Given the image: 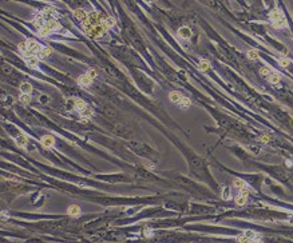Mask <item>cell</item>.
Wrapping results in <instances>:
<instances>
[{"instance_id":"6da1fadb","label":"cell","mask_w":293,"mask_h":243,"mask_svg":"<svg viewBox=\"0 0 293 243\" xmlns=\"http://www.w3.org/2000/svg\"><path fill=\"white\" fill-rule=\"evenodd\" d=\"M270 20H272V26H273L276 30H280L282 27H287V19L284 16L282 11L280 8H274V10L270 11Z\"/></svg>"},{"instance_id":"7a4b0ae2","label":"cell","mask_w":293,"mask_h":243,"mask_svg":"<svg viewBox=\"0 0 293 243\" xmlns=\"http://www.w3.org/2000/svg\"><path fill=\"white\" fill-rule=\"evenodd\" d=\"M237 243H261L258 235L253 231H246L237 237Z\"/></svg>"},{"instance_id":"3957f363","label":"cell","mask_w":293,"mask_h":243,"mask_svg":"<svg viewBox=\"0 0 293 243\" xmlns=\"http://www.w3.org/2000/svg\"><path fill=\"white\" fill-rule=\"evenodd\" d=\"M27 47H28V50H30L31 52H34V54L36 55V54H39L40 51H42V46L36 42V40H34V39H30V40H27Z\"/></svg>"},{"instance_id":"277c9868","label":"cell","mask_w":293,"mask_h":243,"mask_svg":"<svg viewBox=\"0 0 293 243\" xmlns=\"http://www.w3.org/2000/svg\"><path fill=\"white\" fill-rule=\"evenodd\" d=\"M67 214H68L70 216H72V218H78V216L82 215V210H80L79 206H76V204H71L70 207L67 208Z\"/></svg>"},{"instance_id":"5b68a950","label":"cell","mask_w":293,"mask_h":243,"mask_svg":"<svg viewBox=\"0 0 293 243\" xmlns=\"http://www.w3.org/2000/svg\"><path fill=\"white\" fill-rule=\"evenodd\" d=\"M106 28L102 26V24H98V26H94L92 27V35L91 38H100V36H103L106 34Z\"/></svg>"},{"instance_id":"8992f818","label":"cell","mask_w":293,"mask_h":243,"mask_svg":"<svg viewBox=\"0 0 293 243\" xmlns=\"http://www.w3.org/2000/svg\"><path fill=\"white\" fill-rule=\"evenodd\" d=\"M74 18H75L76 20H79V22L83 23L84 20L88 18V14H87V12L84 11V10H80V8H79V10H75V11H74Z\"/></svg>"},{"instance_id":"52a82bcc","label":"cell","mask_w":293,"mask_h":243,"mask_svg":"<svg viewBox=\"0 0 293 243\" xmlns=\"http://www.w3.org/2000/svg\"><path fill=\"white\" fill-rule=\"evenodd\" d=\"M91 82H92V80L88 78L87 75H80L79 78H78V84H79L80 87H84V88L90 87V86H91Z\"/></svg>"},{"instance_id":"ba28073f","label":"cell","mask_w":293,"mask_h":243,"mask_svg":"<svg viewBox=\"0 0 293 243\" xmlns=\"http://www.w3.org/2000/svg\"><path fill=\"white\" fill-rule=\"evenodd\" d=\"M169 99H170V102H173L176 104H180V102L184 99V96H182L181 92L173 91V92H170V94H169Z\"/></svg>"},{"instance_id":"9c48e42d","label":"cell","mask_w":293,"mask_h":243,"mask_svg":"<svg viewBox=\"0 0 293 243\" xmlns=\"http://www.w3.org/2000/svg\"><path fill=\"white\" fill-rule=\"evenodd\" d=\"M236 204L238 206V207H242V206H245L248 203V194H238L237 196H236Z\"/></svg>"},{"instance_id":"30bf717a","label":"cell","mask_w":293,"mask_h":243,"mask_svg":"<svg viewBox=\"0 0 293 243\" xmlns=\"http://www.w3.org/2000/svg\"><path fill=\"white\" fill-rule=\"evenodd\" d=\"M178 35H180V38H182V39H190L192 38V30H190L189 27H181L180 30H178Z\"/></svg>"},{"instance_id":"8fae6325","label":"cell","mask_w":293,"mask_h":243,"mask_svg":"<svg viewBox=\"0 0 293 243\" xmlns=\"http://www.w3.org/2000/svg\"><path fill=\"white\" fill-rule=\"evenodd\" d=\"M40 142H42V144L44 146V147H52V146L55 144V139L52 138L51 135H46V136H43L42 139H40Z\"/></svg>"},{"instance_id":"7c38bea8","label":"cell","mask_w":293,"mask_h":243,"mask_svg":"<svg viewBox=\"0 0 293 243\" xmlns=\"http://www.w3.org/2000/svg\"><path fill=\"white\" fill-rule=\"evenodd\" d=\"M34 24H35V27L36 28H43L44 26L47 24V22H46V18H44V15H38L35 18V20H34Z\"/></svg>"},{"instance_id":"4fadbf2b","label":"cell","mask_w":293,"mask_h":243,"mask_svg":"<svg viewBox=\"0 0 293 243\" xmlns=\"http://www.w3.org/2000/svg\"><path fill=\"white\" fill-rule=\"evenodd\" d=\"M233 186H234V187H237V190H240V192H241V191H248V184L242 179H234L233 180Z\"/></svg>"},{"instance_id":"5bb4252c","label":"cell","mask_w":293,"mask_h":243,"mask_svg":"<svg viewBox=\"0 0 293 243\" xmlns=\"http://www.w3.org/2000/svg\"><path fill=\"white\" fill-rule=\"evenodd\" d=\"M51 52H52V48H51V47H43L42 51H40L39 54H38V59H39V60H44L48 55L51 54Z\"/></svg>"},{"instance_id":"9a60e30c","label":"cell","mask_w":293,"mask_h":243,"mask_svg":"<svg viewBox=\"0 0 293 243\" xmlns=\"http://www.w3.org/2000/svg\"><path fill=\"white\" fill-rule=\"evenodd\" d=\"M47 26L51 28L52 32L62 30V26H60V23L58 22V20H55V19H54V20H50V22H47Z\"/></svg>"},{"instance_id":"2e32d148","label":"cell","mask_w":293,"mask_h":243,"mask_svg":"<svg viewBox=\"0 0 293 243\" xmlns=\"http://www.w3.org/2000/svg\"><path fill=\"white\" fill-rule=\"evenodd\" d=\"M74 107H75V110H78V111H84L87 108V104H86V102L84 100H82V99H78V100H75V104H74Z\"/></svg>"},{"instance_id":"e0dca14e","label":"cell","mask_w":293,"mask_h":243,"mask_svg":"<svg viewBox=\"0 0 293 243\" xmlns=\"http://www.w3.org/2000/svg\"><path fill=\"white\" fill-rule=\"evenodd\" d=\"M280 80H281V75H278V74H272L269 78H268V82H269L270 84H273V86L278 84Z\"/></svg>"},{"instance_id":"ac0fdd59","label":"cell","mask_w":293,"mask_h":243,"mask_svg":"<svg viewBox=\"0 0 293 243\" xmlns=\"http://www.w3.org/2000/svg\"><path fill=\"white\" fill-rule=\"evenodd\" d=\"M15 143H16V146H19V147H24V146L27 144V136H24V135L16 136Z\"/></svg>"},{"instance_id":"d6986e66","label":"cell","mask_w":293,"mask_h":243,"mask_svg":"<svg viewBox=\"0 0 293 243\" xmlns=\"http://www.w3.org/2000/svg\"><path fill=\"white\" fill-rule=\"evenodd\" d=\"M51 32H52V31H51V28L46 24V26H44L43 28H40V30H39V36H40V38H47V36L50 35Z\"/></svg>"},{"instance_id":"ffe728a7","label":"cell","mask_w":293,"mask_h":243,"mask_svg":"<svg viewBox=\"0 0 293 243\" xmlns=\"http://www.w3.org/2000/svg\"><path fill=\"white\" fill-rule=\"evenodd\" d=\"M20 91L23 92V94H28L30 95L31 92H32V86L30 83H22V86H20Z\"/></svg>"},{"instance_id":"44dd1931","label":"cell","mask_w":293,"mask_h":243,"mask_svg":"<svg viewBox=\"0 0 293 243\" xmlns=\"http://www.w3.org/2000/svg\"><path fill=\"white\" fill-rule=\"evenodd\" d=\"M178 106H180L182 110H186V108H189L190 106H192V100H190L189 98H184V99H182L181 102H180V104H178Z\"/></svg>"},{"instance_id":"7402d4cb","label":"cell","mask_w":293,"mask_h":243,"mask_svg":"<svg viewBox=\"0 0 293 243\" xmlns=\"http://www.w3.org/2000/svg\"><path fill=\"white\" fill-rule=\"evenodd\" d=\"M38 64H39V59L36 58V56H34V58H31V59H27V66L30 68H36Z\"/></svg>"},{"instance_id":"603a6c76","label":"cell","mask_w":293,"mask_h":243,"mask_svg":"<svg viewBox=\"0 0 293 243\" xmlns=\"http://www.w3.org/2000/svg\"><path fill=\"white\" fill-rule=\"evenodd\" d=\"M209 66H210V64H209L207 60H205V59L199 60V70H201V71H203V72L207 71V70H209Z\"/></svg>"},{"instance_id":"cb8c5ba5","label":"cell","mask_w":293,"mask_h":243,"mask_svg":"<svg viewBox=\"0 0 293 243\" xmlns=\"http://www.w3.org/2000/svg\"><path fill=\"white\" fill-rule=\"evenodd\" d=\"M91 116H92V110H90V108H86L84 111H82V118H83L84 122L88 120Z\"/></svg>"},{"instance_id":"d4e9b609","label":"cell","mask_w":293,"mask_h":243,"mask_svg":"<svg viewBox=\"0 0 293 243\" xmlns=\"http://www.w3.org/2000/svg\"><path fill=\"white\" fill-rule=\"evenodd\" d=\"M248 59H250V60H257V59H258V51H256V50L248 51Z\"/></svg>"},{"instance_id":"484cf974","label":"cell","mask_w":293,"mask_h":243,"mask_svg":"<svg viewBox=\"0 0 293 243\" xmlns=\"http://www.w3.org/2000/svg\"><path fill=\"white\" fill-rule=\"evenodd\" d=\"M20 102L24 103V104H30L31 103V96L28 94H23L22 96H20Z\"/></svg>"},{"instance_id":"4316f807","label":"cell","mask_w":293,"mask_h":243,"mask_svg":"<svg viewBox=\"0 0 293 243\" xmlns=\"http://www.w3.org/2000/svg\"><path fill=\"white\" fill-rule=\"evenodd\" d=\"M278 64H280V67H284V68H285V67H288V66L291 64V60L287 59V58H281V59L278 60Z\"/></svg>"},{"instance_id":"83f0119b","label":"cell","mask_w":293,"mask_h":243,"mask_svg":"<svg viewBox=\"0 0 293 243\" xmlns=\"http://www.w3.org/2000/svg\"><path fill=\"white\" fill-rule=\"evenodd\" d=\"M86 75H87L91 80H94L95 78H98V71H96V70H92V68H91V70H88V71H87V74H86Z\"/></svg>"},{"instance_id":"f1b7e54d","label":"cell","mask_w":293,"mask_h":243,"mask_svg":"<svg viewBox=\"0 0 293 243\" xmlns=\"http://www.w3.org/2000/svg\"><path fill=\"white\" fill-rule=\"evenodd\" d=\"M103 23H104L108 28H111L113 26H115V19H114V18H106V20H104Z\"/></svg>"},{"instance_id":"f546056e","label":"cell","mask_w":293,"mask_h":243,"mask_svg":"<svg viewBox=\"0 0 293 243\" xmlns=\"http://www.w3.org/2000/svg\"><path fill=\"white\" fill-rule=\"evenodd\" d=\"M18 48H19V51L22 52H26L27 50H28V47H27V42H22V43H19V46H18Z\"/></svg>"},{"instance_id":"4dcf8cb0","label":"cell","mask_w":293,"mask_h":243,"mask_svg":"<svg viewBox=\"0 0 293 243\" xmlns=\"http://www.w3.org/2000/svg\"><path fill=\"white\" fill-rule=\"evenodd\" d=\"M260 74H261L262 76H265V78H269V76L272 75V74H270V71L268 70L266 67H262L261 70H260Z\"/></svg>"},{"instance_id":"1f68e13d","label":"cell","mask_w":293,"mask_h":243,"mask_svg":"<svg viewBox=\"0 0 293 243\" xmlns=\"http://www.w3.org/2000/svg\"><path fill=\"white\" fill-rule=\"evenodd\" d=\"M230 198V190L229 188H223V191H222V199H229Z\"/></svg>"},{"instance_id":"d6a6232c","label":"cell","mask_w":293,"mask_h":243,"mask_svg":"<svg viewBox=\"0 0 293 243\" xmlns=\"http://www.w3.org/2000/svg\"><path fill=\"white\" fill-rule=\"evenodd\" d=\"M143 235H145L146 238H150V237L153 235V231H151V230H150L149 227H145V229H143Z\"/></svg>"},{"instance_id":"836d02e7","label":"cell","mask_w":293,"mask_h":243,"mask_svg":"<svg viewBox=\"0 0 293 243\" xmlns=\"http://www.w3.org/2000/svg\"><path fill=\"white\" fill-rule=\"evenodd\" d=\"M269 140H270V136H269V135H262V136H261V142H262V143H268Z\"/></svg>"}]
</instances>
